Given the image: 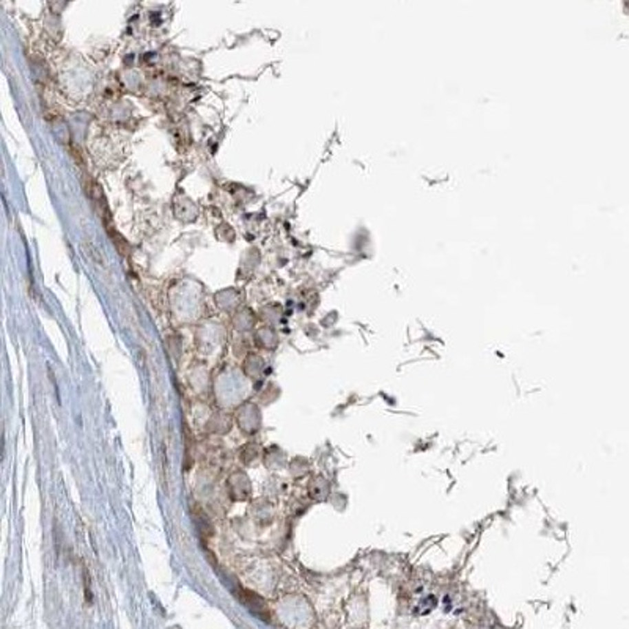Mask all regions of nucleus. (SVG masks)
Masks as SVG:
<instances>
[{
	"mask_svg": "<svg viewBox=\"0 0 629 629\" xmlns=\"http://www.w3.org/2000/svg\"><path fill=\"white\" fill-rule=\"evenodd\" d=\"M235 597L238 598V601H241V603L244 604L246 608L249 609L253 615L258 617V619L263 620V621H269L268 606L260 597H258L257 593H253V592H250V590H246V588L239 587L235 592Z\"/></svg>",
	"mask_w": 629,
	"mask_h": 629,
	"instance_id": "nucleus-1",
	"label": "nucleus"
},
{
	"mask_svg": "<svg viewBox=\"0 0 629 629\" xmlns=\"http://www.w3.org/2000/svg\"><path fill=\"white\" fill-rule=\"evenodd\" d=\"M88 249H90V252H88V253H90V255L93 257V260H95V262L98 263V266H101L103 269H107V264H106V262L103 260V257L99 255L98 250L95 249V247L92 246V242H90V241H88Z\"/></svg>",
	"mask_w": 629,
	"mask_h": 629,
	"instance_id": "nucleus-2",
	"label": "nucleus"
},
{
	"mask_svg": "<svg viewBox=\"0 0 629 629\" xmlns=\"http://www.w3.org/2000/svg\"><path fill=\"white\" fill-rule=\"evenodd\" d=\"M71 153H73V156L76 159V164L81 165V167H82V165H84V158H82V153L79 150V147H77V145L71 147Z\"/></svg>",
	"mask_w": 629,
	"mask_h": 629,
	"instance_id": "nucleus-3",
	"label": "nucleus"
}]
</instances>
